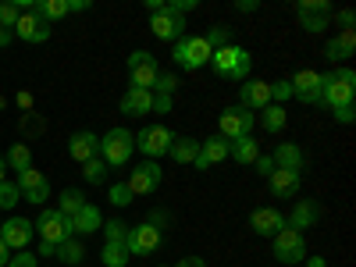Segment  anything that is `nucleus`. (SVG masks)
I'll use <instances>...</instances> for the list:
<instances>
[{
  "label": "nucleus",
  "instance_id": "nucleus-1",
  "mask_svg": "<svg viewBox=\"0 0 356 267\" xmlns=\"http://www.w3.org/2000/svg\"><path fill=\"white\" fill-rule=\"evenodd\" d=\"M353 97H356V72L353 68H335L328 75H321V97H317L321 107L339 111V107L353 104Z\"/></svg>",
  "mask_w": 356,
  "mask_h": 267
},
{
  "label": "nucleus",
  "instance_id": "nucleus-2",
  "mask_svg": "<svg viewBox=\"0 0 356 267\" xmlns=\"http://www.w3.org/2000/svg\"><path fill=\"white\" fill-rule=\"evenodd\" d=\"M211 68H214V75H221V79L246 82V79H250V68H253V54H250L246 47H239V43H228V47H221V50L211 54Z\"/></svg>",
  "mask_w": 356,
  "mask_h": 267
},
{
  "label": "nucleus",
  "instance_id": "nucleus-3",
  "mask_svg": "<svg viewBox=\"0 0 356 267\" xmlns=\"http://www.w3.org/2000/svg\"><path fill=\"white\" fill-rule=\"evenodd\" d=\"M136 150V136L129 129H111L107 136H100V161L107 168H125L132 161Z\"/></svg>",
  "mask_w": 356,
  "mask_h": 267
},
{
  "label": "nucleus",
  "instance_id": "nucleus-4",
  "mask_svg": "<svg viewBox=\"0 0 356 267\" xmlns=\"http://www.w3.org/2000/svg\"><path fill=\"white\" fill-rule=\"evenodd\" d=\"M164 246V232L150 221H143V225H129V235H125V250L129 257H150Z\"/></svg>",
  "mask_w": 356,
  "mask_h": 267
},
{
  "label": "nucleus",
  "instance_id": "nucleus-5",
  "mask_svg": "<svg viewBox=\"0 0 356 267\" xmlns=\"http://www.w3.org/2000/svg\"><path fill=\"white\" fill-rule=\"evenodd\" d=\"M253 122H257V114L246 111V107H225L221 118H218V136L235 143V139H243V136H253Z\"/></svg>",
  "mask_w": 356,
  "mask_h": 267
},
{
  "label": "nucleus",
  "instance_id": "nucleus-6",
  "mask_svg": "<svg viewBox=\"0 0 356 267\" xmlns=\"http://www.w3.org/2000/svg\"><path fill=\"white\" fill-rule=\"evenodd\" d=\"M211 47H207V40L203 36H182L175 43V61H178V68H186V72H196V68H203V65H211Z\"/></svg>",
  "mask_w": 356,
  "mask_h": 267
},
{
  "label": "nucleus",
  "instance_id": "nucleus-7",
  "mask_svg": "<svg viewBox=\"0 0 356 267\" xmlns=\"http://www.w3.org/2000/svg\"><path fill=\"white\" fill-rule=\"evenodd\" d=\"M157 75H161V65H157L154 54L136 50V54L129 57V89H150V93H154Z\"/></svg>",
  "mask_w": 356,
  "mask_h": 267
},
{
  "label": "nucleus",
  "instance_id": "nucleus-8",
  "mask_svg": "<svg viewBox=\"0 0 356 267\" xmlns=\"http://www.w3.org/2000/svg\"><path fill=\"white\" fill-rule=\"evenodd\" d=\"M150 33H154L157 40L178 43V40L186 36V15H182V11H175L171 4H164V8L154 11V18H150Z\"/></svg>",
  "mask_w": 356,
  "mask_h": 267
},
{
  "label": "nucleus",
  "instance_id": "nucleus-9",
  "mask_svg": "<svg viewBox=\"0 0 356 267\" xmlns=\"http://www.w3.org/2000/svg\"><path fill=\"white\" fill-rule=\"evenodd\" d=\"M171 143H175V132L164 129V125H146V129L136 136V146H139V150L150 157V161L164 157V154L171 150Z\"/></svg>",
  "mask_w": 356,
  "mask_h": 267
},
{
  "label": "nucleus",
  "instance_id": "nucleus-10",
  "mask_svg": "<svg viewBox=\"0 0 356 267\" xmlns=\"http://www.w3.org/2000/svg\"><path fill=\"white\" fill-rule=\"evenodd\" d=\"M296 18L303 22L307 33H324L332 22V4L328 0H300L296 4Z\"/></svg>",
  "mask_w": 356,
  "mask_h": 267
},
{
  "label": "nucleus",
  "instance_id": "nucleus-11",
  "mask_svg": "<svg viewBox=\"0 0 356 267\" xmlns=\"http://www.w3.org/2000/svg\"><path fill=\"white\" fill-rule=\"evenodd\" d=\"M275 257L282 264H300L307 260V239H303V232H296V228H282L275 235Z\"/></svg>",
  "mask_w": 356,
  "mask_h": 267
},
{
  "label": "nucleus",
  "instance_id": "nucleus-12",
  "mask_svg": "<svg viewBox=\"0 0 356 267\" xmlns=\"http://www.w3.org/2000/svg\"><path fill=\"white\" fill-rule=\"evenodd\" d=\"M161 178H164L161 164L157 161H146V164H136V171L129 175L125 186L132 189V196H150V193L161 189Z\"/></svg>",
  "mask_w": 356,
  "mask_h": 267
},
{
  "label": "nucleus",
  "instance_id": "nucleus-13",
  "mask_svg": "<svg viewBox=\"0 0 356 267\" xmlns=\"http://www.w3.org/2000/svg\"><path fill=\"white\" fill-rule=\"evenodd\" d=\"M11 33H15L22 43H36V47H40V43H47V40H50V25H47L33 8H29V11H22V15H18V22H15Z\"/></svg>",
  "mask_w": 356,
  "mask_h": 267
},
{
  "label": "nucleus",
  "instance_id": "nucleus-14",
  "mask_svg": "<svg viewBox=\"0 0 356 267\" xmlns=\"http://www.w3.org/2000/svg\"><path fill=\"white\" fill-rule=\"evenodd\" d=\"M36 228H40V235H43V243L47 246H61L65 239H72V232H68V218L61 214V211H57V207H54V211H43L40 214V221H36Z\"/></svg>",
  "mask_w": 356,
  "mask_h": 267
},
{
  "label": "nucleus",
  "instance_id": "nucleus-15",
  "mask_svg": "<svg viewBox=\"0 0 356 267\" xmlns=\"http://www.w3.org/2000/svg\"><path fill=\"white\" fill-rule=\"evenodd\" d=\"M33 232H36V225L29 221V218H11V221L0 225V239H4V246H8V250L22 253L29 243H33Z\"/></svg>",
  "mask_w": 356,
  "mask_h": 267
},
{
  "label": "nucleus",
  "instance_id": "nucleus-16",
  "mask_svg": "<svg viewBox=\"0 0 356 267\" xmlns=\"http://www.w3.org/2000/svg\"><path fill=\"white\" fill-rule=\"evenodd\" d=\"M18 189H22V200H29V203H40L43 207L50 200V186H47L43 171H36V168H25L18 175Z\"/></svg>",
  "mask_w": 356,
  "mask_h": 267
},
{
  "label": "nucleus",
  "instance_id": "nucleus-17",
  "mask_svg": "<svg viewBox=\"0 0 356 267\" xmlns=\"http://www.w3.org/2000/svg\"><path fill=\"white\" fill-rule=\"evenodd\" d=\"M289 86H292V97L300 104H317V97H321V72L303 68V72H296L289 79Z\"/></svg>",
  "mask_w": 356,
  "mask_h": 267
},
{
  "label": "nucleus",
  "instance_id": "nucleus-18",
  "mask_svg": "<svg viewBox=\"0 0 356 267\" xmlns=\"http://www.w3.org/2000/svg\"><path fill=\"white\" fill-rule=\"evenodd\" d=\"M250 228L257 235H264V239H275V235L285 228V214L278 211V207H260V211L250 214Z\"/></svg>",
  "mask_w": 356,
  "mask_h": 267
},
{
  "label": "nucleus",
  "instance_id": "nucleus-19",
  "mask_svg": "<svg viewBox=\"0 0 356 267\" xmlns=\"http://www.w3.org/2000/svg\"><path fill=\"white\" fill-rule=\"evenodd\" d=\"M267 104H271V86L260 82V79H246L239 86V107L246 111H264Z\"/></svg>",
  "mask_w": 356,
  "mask_h": 267
},
{
  "label": "nucleus",
  "instance_id": "nucleus-20",
  "mask_svg": "<svg viewBox=\"0 0 356 267\" xmlns=\"http://www.w3.org/2000/svg\"><path fill=\"white\" fill-rule=\"evenodd\" d=\"M221 161H228V139L211 136V139L200 143V154H196L193 164H196L200 171H207V168H214V164H221Z\"/></svg>",
  "mask_w": 356,
  "mask_h": 267
},
{
  "label": "nucleus",
  "instance_id": "nucleus-21",
  "mask_svg": "<svg viewBox=\"0 0 356 267\" xmlns=\"http://www.w3.org/2000/svg\"><path fill=\"white\" fill-rule=\"evenodd\" d=\"M68 154H72V161H79V164L100 157V136H93V132H75V136L68 139Z\"/></svg>",
  "mask_w": 356,
  "mask_h": 267
},
{
  "label": "nucleus",
  "instance_id": "nucleus-22",
  "mask_svg": "<svg viewBox=\"0 0 356 267\" xmlns=\"http://www.w3.org/2000/svg\"><path fill=\"white\" fill-rule=\"evenodd\" d=\"M267 189H271V196H278V200L296 196V193H300V171H282V168H275L271 175H267Z\"/></svg>",
  "mask_w": 356,
  "mask_h": 267
},
{
  "label": "nucleus",
  "instance_id": "nucleus-23",
  "mask_svg": "<svg viewBox=\"0 0 356 267\" xmlns=\"http://www.w3.org/2000/svg\"><path fill=\"white\" fill-rule=\"evenodd\" d=\"M97 228H104V214L97 211L93 203H86L79 214H72V218H68V232L75 235V239H79V235H89V232H97Z\"/></svg>",
  "mask_w": 356,
  "mask_h": 267
},
{
  "label": "nucleus",
  "instance_id": "nucleus-24",
  "mask_svg": "<svg viewBox=\"0 0 356 267\" xmlns=\"http://www.w3.org/2000/svg\"><path fill=\"white\" fill-rule=\"evenodd\" d=\"M353 50H356V33H353V29H342V33H339L335 40H328V43H324V54H328V61H332V65H342V61H349V57H353Z\"/></svg>",
  "mask_w": 356,
  "mask_h": 267
},
{
  "label": "nucleus",
  "instance_id": "nucleus-25",
  "mask_svg": "<svg viewBox=\"0 0 356 267\" xmlns=\"http://www.w3.org/2000/svg\"><path fill=\"white\" fill-rule=\"evenodd\" d=\"M321 218V207L314 200H300L292 207V214L285 218V228H296V232H303V228H314Z\"/></svg>",
  "mask_w": 356,
  "mask_h": 267
},
{
  "label": "nucleus",
  "instance_id": "nucleus-26",
  "mask_svg": "<svg viewBox=\"0 0 356 267\" xmlns=\"http://www.w3.org/2000/svg\"><path fill=\"white\" fill-rule=\"evenodd\" d=\"M271 161H275V168H282V171H303V164H307L303 150H300L296 143H278V150L271 154Z\"/></svg>",
  "mask_w": 356,
  "mask_h": 267
},
{
  "label": "nucleus",
  "instance_id": "nucleus-27",
  "mask_svg": "<svg viewBox=\"0 0 356 267\" xmlns=\"http://www.w3.org/2000/svg\"><path fill=\"white\" fill-rule=\"evenodd\" d=\"M154 111V93L150 89H129L122 97V114L136 118V114H150Z\"/></svg>",
  "mask_w": 356,
  "mask_h": 267
},
{
  "label": "nucleus",
  "instance_id": "nucleus-28",
  "mask_svg": "<svg viewBox=\"0 0 356 267\" xmlns=\"http://www.w3.org/2000/svg\"><path fill=\"white\" fill-rule=\"evenodd\" d=\"M228 157H232L235 164L250 168V164H257V157H260V146H257V139H253V136H243V139L228 143Z\"/></svg>",
  "mask_w": 356,
  "mask_h": 267
},
{
  "label": "nucleus",
  "instance_id": "nucleus-29",
  "mask_svg": "<svg viewBox=\"0 0 356 267\" xmlns=\"http://www.w3.org/2000/svg\"><path fill=\"white\" fill-rule=\"evenodd\" d=\"M168 154H171L175 164H193L196 154H200V139H193V136H175V143H171Z\"/></svg>",
  "mask_w": 356,
  "mask_h": 267
},
{
  "label": "nucleus",
  "instance_id": "nucleus-30",
  "mask_svg": "<svg viewBox=\"0 0 356 267\" xmlns=\"http://www.w3.org/2000/svg\"><path fill=\"white\" fill-rule=\"evenodd\" d=\"M100 260H104V267H129V250H125V239H107V243H104Z\"/></svg>",
  "mask_w": 356,
  "mask_h": 267
},
{
  "label": "nucleus",
  "instance_id": "nucleus-31",
  "mask_svg": "<svg viewBox=\"0 0 356 267\" xmlns=\"http://www.w3.org/2000/svg\"><path fill=\"white\" fill-rule=\"evenodd\" d=\"M33 11H36L47 25L57 22V18H65V15H72V11H68V0H36V8H33Z\"/></svg>",
  "mask_w": 356,
  "mask_h": 267
},
{
  "label": "nucleus",
  "instance_id": "nucleus-32",
  "mask_svg": "<svg viewBox=\"0 0 356 267\" xmlns=\"http://www.w3.org/2000/svg\"><path fill=\"white\" fill-rule=\"evenodd\" d=\"M260 122H264V129H267V132H282V129H285V122H289V118H285V107H282V104H267Z\"/></svg>",
  "mask_w": 356,
  "mask_h": 267
},
{
  "label": "nucleus",
  "instance_id": "nucleus-33",
  "mask_svg": "<svg viewBox=\"0 0 356 267\" xmlns=\"http://www.w3.org/2000/svg\"><path fill=\"white\" fill-rule=\"evenodd\" d=\"M8 164H11V168L22 175L25 168H33V150H29L25 143H15L11 150H8Z\"/></svg>",
  "mask_w": 356,
  "mask_h": 267
},
{
  "label": "nucleus",
  "instance_id": "nucleus-34",
  "mask_svg": "<svg viewBox=\"0 0 356 267\" xmlns=\"http://www.w3.org/2000/svg\"><path fill=\"white\" fill-rule=\"evenodd\" d=\"M82 207H86V196H82L79 189H65V193H61V203H57V211H61L65 218H72V214L82 211Z\"/></svg>",
  "mask_w": 356,
  "mask_h": 267
},
{
  "label": "nucleus",
  "instance_id": "nucleus-35",
  "mask_svg": "<svg viewBox=\"0 0 356 267\" xmlns=\"http://www.w3.org/2000/svg\"><path fill=\"white\" fill-rule=\"evenodd\" d=\"M82 178H86L89 186H104V182H107V164H104L100 157L86 161V164H82Z\"/></svg>",
  "mask_w": 356,
  "mask_h": 267
},
{
  "label": "nucleus",
  "instance_id": "nucleus-36",
  "mask_svg": "<svg viewBox=\"0 0 356 267\" xmlns=\"http://www.w3.org/2000/svg\"><path fill=\"white\" fill-rule=\"evenodd\" d=\"M54 257H57V260H65V264H79V260L86 257V250H82V243L72 235V239H65L61 246H57V253H54Z\"/></svg>",
  "mask_w": 356,
  "mask_h": 267
},
{
  "label": "nucleus",
  "instance_id": "nucleus-37",
  "mask_svg": "<svg viewBox=\"0 0 356 267\" xmlns=\"http://www.w3.org/2000/svg\"><path fill=\"white\" fill-rule=\"evenodd\" d=\"M203 40H207V47H211V50H221V47L232 43V29H228V25H214Z\"/></svg>",
  "mask_w": 356,
  "mask_h": 267
},
{
  "label": "nucleus",
  "instance_id": "nucleus-38",
  "mask_svg": "<svg viewBox=\"0 0 356 267\" xmlns=\"http://www.w3.org/2000/svg\"><path fill=\"white\" fill-rule=\"evenodd\" d=\"M22 200L18 182H0V211H11V207Z\"/></svg>",
  "mask_w": 356,
  "mask_h": 267
},
{
  "label": "nucleus",
  "instance_id": "nucleus-39",
  "mask_svg": "<svg viewBox=\"0 0 356 267\" xmlns=\"http://www.w3.org/2000/svg\"><path fill=\"white\" fill-rule=\"evenodd\" d=\"M107 200H111L114 207H129L136 196H132V189H129L125 182H118V186H111V189H107Z\"/></svg>",
  "mask_w": 356,
  "mask_h": 267
},
{
  "label": "nucleus",
  "instance_id": "nucleus-40",
  "mask_svg": "<svg viewBox=\"0 0 356 267\" xmlns=\"http://www.w3.org/2000/svg\"><path fill=\"white\" fill-rule=\"evenodd\" d=\"M175 89H178V79H175V72H164L161 68V75H157V82H154V93H175Z\"/></svg>",
  "mask_w": 356,
  "mask_h": 267
},
{
  "label": "nucleus",
  "instance_id": "nucleus-41",
  "mask_svg": "<svg viewBox=\"0 0 356 267\" xmlns=\"http://www.w3.org/2000/svg\"><path fill=\"white\" fill-rule=\"evenodd\" d=\"M18 15H22L18 4H0V29H15Z\"/></svg>",
  "mask_w": 356,
  "mask_h": 267
},
{
  "label": "nucleus",
  "instance_id": "nucleus-42",
  "mask_svg": "<svg viewBox=\"0 0 356 267\" xmlns=\"http://www.w3.org/2000/svg\"><path fill=\"white\" fill-rule=\"evenodd\" d=\"M267 86H271V100H289L292 97V86H289V79H282V82H267Z\"/></svg>",
  "mask_w": 356,
  "mask_h": 267
},
{
  "label": "nucleus",
  "instance_id": "nucleus-43",
  "mask_svg": "<svg viewBox=\"0 0 356 267\" xmlns=\"http://www.w3.org/2000/svg\"><path fill=\"white\" fill-rule=\"evenodd\" d=\"M335 114V122H342V125H353L356 122V107L353 104H346V107H339V111H332Z\"/></svg>",
  "mask_w": 356,
  "mask_h": 267
},
{
  "label": "nucleus",
  "instance_id": "nucleus-44",
  "mask_svg": "<svg viewBox=\"0 0 356 267\" xmlns=\"http://www.w3.org/2000/svg\"><path fill=\"white\" fill-rule=\"evenodd\" d=\"M8 267H40V264H36V257H33V253H25V250H22L18 257H11V260H8Z\"/></svg>",
  "mask_w": 356,
  "mask_h": 267
},
{
  "label": "nucleus",
  "instance_id": "nucleus-45",
  "mask_svg": "<svg viewBox=\"0 0 356 267\" xmlns=\"http://www.w3.org/2000/svg\"><path fill=\"white\" fill-rule=\"evenodd\" d=\"M171 111V97L168 93H154V111L150 114H168Z\"/></svg>",
  "mask_w": 356,
  "mask_h": 267
},
{
  "label": "nucleus",
  "instance_id": "nucleus-46",
  "mask_svg": "<svg viewBox=\"0 0 356 267\" xmlns=\"http://www.w3.org/2000/svg\"><path fill=\"white\" fill-rule=\"evenodd\" d=\"M253 168H257V175H264V178H267V175H271V171H275V161H271V157H267V154H260Z\"/></svg>",
  "mask_w": 356,
  "mask_h": 267
},
{
  "label": "nucleus",
  "instance_id": "nucleus-47",
  "mask_svg": "<svg viewBox=\"0 0 356 267\" xmlns=\"http://www.w3.org/2000/svg\"><path fill=\"white\" fill-rule=\"evenodd\" d=\"M175 267H207V264H203V257H182Z\"/></svg>",
  "mask_w": 356,
  "mask_h": 267
},
{
  "label": "nucleus",
  "instance_id": "nucleus-48",
  "mask_svg": "<svg viewBox=\"0 0 356 267\" xmlns=\"http://www.w3.org/2000/svg\"><path fill=\"white\" fill-rule=\"evenodd\" d=\"M353 22H356V15H353L349 8H346V11H339V25H342V29H353Z\"/></svg>",
  "mask_w": 356,
  "mask_h": 267
},
{
  "label": "nucleus",
  "instance_id": "nucleus-49",
  "mask_svg": "<svg viewBox=\"0 0 356 267\" xmlns=\"http://www.w3.org/2000/svg\"><path fill=\"white\" fill-rule=\"evenodd\" d=\"M93 4H89V0H68V11H89Z\"/></svg>",
  "mask_w": 356,
  "mask_h": 267
},
{
  "label": "nucleus",
  "instance_id": "nucleus-50",
  "mask_svg": "<svg viewBox=\"0 0 356 267\" xmlns=\"http://www.w3.org/2000/svg\"><path fill=\"white\" fill-rule=\"evenodd\" d=\"M150 225H157V228L168 225V214H164V211H154V214H150Z\"/></svg>",
  "mask_w": 356,
  "mask_h": 267
},
{
  "label": "nucleus",
  "instance_id": "nucleus-51",
  "mask_svg": "<svg viewBox=\"0 0 356 267\" xmlns=\"http://www.w3.org/2000/svg\"><path fill=\"white\" fill-rule=\"evenodd\" d=\"M8 260H11V250L4 246V239H0V267H8Z\"/></svg>",
  "mask_w": 356,
  "mask_h": 267
},
{
  "label": "nucleus",
  "instance_id": "nucleus-52",
  "mask_svg": "<svg viewBox=\"0 0 356 267\" xmlns=\"http://www.w3.org/2000/svg\"><path fill=\"white\" fill-rule=\"evenodd\" d=\"M235 8H239V11H257L260 4H257V0H239V4H235Z\"/></svg>",
  "mask_w": 356,
  "mask_h": 267
},
{
  "label": "nucleus",
  "instance_id": "nucleus-53",
  "mask_svg": "<svg viewBox=\"0 0 356 267\" xmlns=\"http://www.w3.org/2000/svg\"><path fill=\"white\" fill-rule=\"evenodd\" d=\"M307 267H328V264H324V257H307Z\"/></svg>",
  "mask_w": 356,
  "mask_h": 267
},
{
  "label": "nucleus",
  "instance_id": "nucleus-54",
  "mask_svg": "<svg viewBox=\"0 0 356 267\" xmlns=\"http://www.w3.org/2000/svg\"><path fill=\"white\" fill-rule=\"evenodd\" d=\"M11 36H15V33H8V29H0V47H8V43H11Z\"/></svg>",
  "mask_w": 356,
  "mask_h": 267
},
{
  "label": "nucleus",
  "instance_id": "nucleus-55",
  "mask_svg": "<svg viewBox=\"0 0 356 267\" xmlns=\"http://www.w3.org/2000/svg\"><path fill=\"white\" fill-rule=\"evenodd\" d=\"M4 171H8V157L0 154V182H4Z\"/></svg>",
  "mask_w": 356,
  "mask_h": 267
},
{
  "label": "nucleus",
  "instance_id": "nucleus-56",
  "mask_svg": "<svg viewBox=\"0 0 356 267\" xmlns=\"http://www.w3.org/2000/svg\"><path fill=\"white\" fill-rule=\"evenodd\" d=\"M157 267H168V264H157Z\"/></svg>",
  "mask_w": 356,
  "mask_h": 267
}]
</instances>
